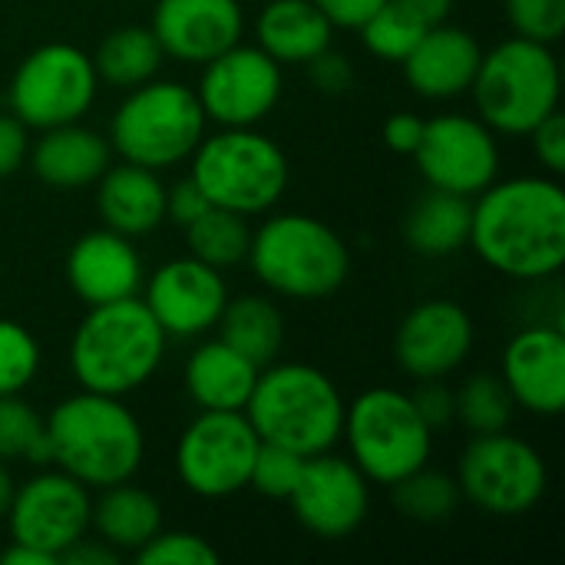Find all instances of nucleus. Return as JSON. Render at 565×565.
Listing matches in <instances>:
<instances>
[{
    "label": "nucleus",
    "instance_id": "f257e3e1",
    "mask_svg": "<svg viewBox=\"0 0 565 565\" xmlns=\"http://www.w3.org/2000/svg\"><path fill=\"white\" fill-rule=\"evenodd\" d=\"M493 271L540 285L565 265V192L556 175H516L490 182L470 215V242Z\"/></svg>",
    "mask_w": 565,
    "mask_h": 565
},
{
    "label": "nucleus",
    "instance_id": "f03ea898",
    "mask_svg": "<svg viewBox=\"0 0 565 565\" xmlns=\"http://www.w3.org/2000/svg\"><path fill=\"white\" fill-rule=\"evenodd\" d=\"M53 463L89 490L126 483L146 457V434L122 397L79 391L46 417Z\"/></svg>",
    "mask_w": 565,
    "mask_h": 565
},
{
    "label": "nucleus",
    "instance_id": "7ed1b4c3",
    "mask_svg": "<svg viewBox=\"0 0 565 565\" xmlns=\"http://www.w3.org/2000/svg\"><path fill=\"white\" fill-rule=\"evenodd\" d=\"M166 331L142 298L86 308L70 341V371L79 391L126 397L146 387L166 358Z\"/></svg>",
    "mask_w": 565,
    "mask_h": 565
},
{
    "label": "nucleus",
    "instance_id": "20e7f679",
    "mask_svg": "<svg viewBox=\"0 0 565 565\" xmlns=\"http://www.w3.org/2000/svg\"><path fill=\"white\" fill-rule=\"evenodd\" d=\"M344 397L338 384L311 364L271 361L258 371L245 417L262 444L318 457L334 450L344 430Z\"/></svg>",
    "mask_w": 565,
    "mask_h": 565
},
{
    "label": "nucleus",
    "instance_id": "39448f33",
    "mask_svg": "<svg viewBox=\"0 0 565 565\" xmlns=\"http://www.w3.org/2000/svg\"><path fill=\"white\" fill-rule=\"evenodd\" d=\"M255 278L278 298L321 301L334 295L351 271L344 238L321 218L281 212L252 232L248 258Z\"/></svg>",
    "mask_w": 565,
    "mask_h": 565
},
{
    "label": "nucleus",
    "instance_id": "423d86ee",
    "mask_svg": "<svg viewBox=\"0 0 565 565\" xmlns=\"http://www.w3.org/2000/svg\"><path fill=\"white\" fill-rule=\"evenodd\" d=\"M477 116L503 136H530L559 109L563 73L553 46L510 36L483 53L473 76Z\"/></svg>",
    "mask_w": 565,
    "mask_h": 565
},
{
    "label": "nucleus",
    "instance_id": "0eeeda50",
    "mask_svg": "<svg viewBox=\"0 0 565 565\" xmlns=\"http://www.w3.org/2000/svg\"><path fill=\"white\" fill-rule=\"evenodd\" d=\"M192 159V182L202 195L245 218L271 212L288 189V159L275 139L255 126L202 136Z\"/></svg>",
    "mask_w": 565,
    "mask_h": 565
},
{
    "label": "nucleus",
    "instance_id": "6e6552de",
    "mask_svg": "<svg viewBox=\"0 0 565 565\" xmlns=\"http://www.w3.org/2000/svg\"><path fill=\"white\" fill-rule=\"evenodd\" d=\"M205 113L192 86L175 79H149L126 89L113 122L109 146L122 162L146 169H172L185 162L205 136Z\"/></svg>",
    "mask_w": 565,
    "mask_h": 565
},
{
    "label": "nucleus",
    "instance_id": "1a4fd4ad",
    "mask_svg": "<svg viewBox=\"0 0 565 565\" xmlns=\"http://www.w3.org/2000/svg\"><path fill=\"white\" fill-rule=\"evenodd\" d=\"M354 467L381 487H394L407 473L430 463L434 430L414 407L411 394L371 387L344 407V430Z\"/></svg>",
    "mask_w": 565,
    "mask_h": 565
},
{
    "label": "nucleus",
    "instance_id": "9d476101",
    "mask_svg": "<svg viewBox=\"0 0 565 565\" xmlns=\"http://www.w3.org/2000/svg\"><path fill=\"white\" fill-rule=\"evenodd\" d=\"M460 497L490 516H523L536 510L550 487V470L543 454L507 430L477 434L457 470Z\"/></svg>",
    "mask_w": 565,
    "mask_h": 565
},
{
    "label": "nucleus",
    "instance_id": "9b49d317",
    "mask_svg": "<svg viewBox=\"0 0 565 565\" xmlns=\"http://www.w3.org/2000/svg\"><path fill=\"white\" fill-rule=\"evenodd\" d=\"M99 76L93 56L73 43H43L30 50L10 76V113L26 129L79 122L96 103Z\"/></svg>",
    "mask_w": 565,
    "mask_h": 565
},
{
    "label": "nucleus",
    "instance_id": "f8f14e48",
    "mask_svg": "<svg viewBox=\"0 0 565 565\" xmlns=\"http://www.w3.org/2000/svg\"><path fill=\"white\" fill-rule=\"evenodd\" d=\"M258 447L245 411H199L179 437L175 473L192 497L228 500L248 487Z\"/></svg>",
    "mask_w": 565,
    "mask_h": 565
},
{
    "label": "nucleus",
    "instance_id": "ddd939ff",
    "mask_svg": "<svg viewBox=\"0 0 565 565\" xmlns=\"http://www.w3.org/2000/svg\"><path fill=\"white\" fill-rule=\"evenodd\" d=\"M281 63H275L258 43H235L225 53L202 63L195 86L199 106L218 129L258 126L281 99Z\"/></svg>",
    "mask_w": 565,
    "mask_h": 565
},
{
    "label": "nucleus",
    "instance_id": "4468645a",
    "mask_svg": "<svg viewBox=\"0 0 565 565\" xmlns=\"http://www.w3.org/2000/svg\"><path fill=\"white\" fill-rule=\"evenodd\" d=\"M414 159L430 189L467 199L480 195L500 175L497 132L480 116L467 113H444L427 119Z\"/></svg>",
    "mask_w": 565,
    "mask_h": 565
},
{
    "label": "nucleus",
    "instance_id": "2eb2a0df",
    "mask_svg": "<svg viewBox=\"0 0 565 565\" xmlns=\"http://www.w3.org/2000/svg\"><path fill=\"white\" fill-rule=\"evenodd\" d=\"M7 523L13 543L36 546L60 559L76 540L89 536V487H83L63 470H43L13 490Z\"/></svg>",
    "mask_w": 565,
    "mask_h": 565
},
{
    "label": "nucleus",
    "instance_id": "dca6fc26",
    "mask_svg": "<svg viewBox=\"0 0 565 565\" xmlns=\"http://www.w3.org/2000/svg\"><path fill=\"white\" fill-rule=\"evenodd\" d=\"M288 507L308 533L321 540H344L358 533L371 513V480L354 467V460L328 450L305 460Z\"/></svg>",
    "mask_w": 565,
    "mask_h": 565
},
{
    "label": "nucleus",
    "instance_id": "f3484780",
    "mask_svg": "<svg viewBox=\"0 0 565 565\" xmlns=\"http://www.w3.org/2000/svg\"><path fill=\"white\" fill-rule=\"evenodd\" d=\"M225 301L228 285L222 271L192 255L159 265L142 295V305L159 321L166 338H202L215 331Z\"/></svg>",
    "mask_w": 565,
    "mask_h": 565
},
{
    "label": "nucleus",
    "instance_id": "a211bd4d",
    "mask_svg": "<svg viewBox=\"0 0 565 565\" xmlns=\"http://www.w3.org/2000/svg\"><path fill=\"white\" fill-rule=\"evenodd\" d=\"M473 351V321L467 308L447 298L420 301L404 315L394 334V361L414 381H444Z\"/></svg>",
    "mask_w": 565,
    "mask_h": 565
},
{
    "label": "nucleus",
    "instance_id": "6ab92c4d",
    "mask_svg": "<svg viewBox=\"0 0 565 565\" xmlns=\"http://www.w3.org/2000/svg\"><path fill=\"white\" fill-rule=\"evenodd\" d=\"M500 377L516 407L536 417H559L565 411L563 324L533 321L516 331L503 348Z\"/></svg>",
    "mask_w": 565,
    "mask_h": 565
},
{
    "label": "nucleus",
    "instance_id": "aec40b11",
    "mask_svg": "<svg viewBox=\"0 0 565 565\" xmlns=\"http://www.w3.org/2000/svg\"><path fill=\"white\" fill-rule=\"evenodd\" d=\"M149 30L166 56L202 66L245 36V10L238 0H156Z\"/></svg>",
    "mask_w": 565,
    "mask_h": 565
},
{
    "label": "nucleus",
    "instance_id": "412c9836",
    "mask_svg": "<svg viewBox=\"0 0 565 565\" xmlns=\"http://www.w3.org/2000/svg\"><path fill=\"white\" fill-rule=\"evenodd\" d=\"M66 281L86 308L136 298L142 288V258L132 238L103 225L73 242L66 255Z\"/></svg>",
    "mask_w": 565,
    "mask_h": 565
},
{
    "label": "nucleus",
    "instance_id": "4be33fe9",
    "mask_svg": "<svg viewBox=\"0 0 565 565\" xmlns=\"http://www.w3.org/2000/svg\"><path fill=\"white\" fill-rule=\"evenodd\" d=\"M480 60V40L470 30L444 20L417 40V46L401 60V66L417 96L457 99L460 93H470Z\"/></svg>",
    "mask_w": 565,
    "mask_h": 565
},
{
    "label": "nucleus",
    "instance_id": "5701e85b",
    "mask_svg": "<svg viewBox=\"0 0 565 565\" xmlns=\"http://www.w3.org/2000/svg\"><path fill=\"white\" fill-rule=\"evenodd\" d=\"M96 209L106 228L139 238L166 222V182L156 169L119 162L96 179Z\"/></svg>",
    "mask_w": 565,
    "mask_h": 565
},
{
    "label": "nucleus",
    "instance_id": "b1692460",
    "mask_svg": "<svg viewBox=\"0 0 565 565\" xmlns=\"http://www.w3.org/2000/svg\"><path fill=\"white\" fill-rule=\"evenodd\" d=\"M26 162L36 179L53 189H86L109 169L113 146L106 136L79 122H63L53 129H40V139L30 142Z\"/></svg>",
    "mask_w": 565,
    "mask_h": 565
},
{
    "label": "nucleus",
    "instance_id": "393cba45",
    "mask_svg": "<svg viewBox=\"0 0 565 565\" xmlns=\"http://www.w3.org/2000/svg\"><path fill=\"white\" fill-rule=\"evenodd\" d=\"M258 371H262L258 364H252L245 354H238L222 338H215V341H202L185 358L182 384L199 411H245Z\"/></svg>",
    "mask_w": 565,
    "mask_h": 565
},
{
    "label": "nucleus",
    "instance_id": "a878e982",
    "mask_svg": "<svg viewBox=\"0 0 565 565\" xmlns=\"http://www.w3.org/2000/svg\"><path fill=\"white\" fill-rule=\"evenodd\" d=\"M334 26L315 0H268L255 20L258 46L281 66H301L331 46Z\"/></svg>",
    "mask_w": 565,
    "mask_h": 565
},
{
    "label": "nucleus",
    "instance_id": "bb28decb",
    "mask_svg": "<svg viewBox=\"0 0 565 565\" xmlns=\"http://www.w3.org/2000/svg\"><path fill=\"white\" fill-rule=\"evenodd\" d=\"M470 215L473 199L427 185L404 218V238L424 258H450L470 242Z\"/></svg>",
    "mask_w": 565,
    "mask_h": 565
},
{
    "label": "nucleus",
    "instance_id": "cd10ccee",
    "mask_svg": "<svg viewBox=\"0 0 565 565\" xmlns=\"http://www.w3.org/2000/svg\"><path fill=\"white\" fill-rule=\"evenodd\" d=\"M99 493L103 497L93 503V523L89 526L116 553H136L162 530L159 500L149 490L132 487V480L106 487Z\"/></svg>",
    "mask_w": 565,
    "mask_h": 565
},
{
    "label": "nucleus",
    "instance_id": "c85d7f7f",
    "mask_svg": "<svg viewBox=\"0 0 565 565\" xmlns=\"http://www.w3.org/2000/svg\"><path fill=\"white\" fill-rule=\"evenodd\" d=\"M215 328L228 348H235L258 367L278 361L281 344H285V318H281V308L275 305V298H268V295L228 298Z\"/></svg>",
    "mask_w": 565,
    "mask_h": 565
},
{
    "label": "nucleus",
    "instance_id": "c756f323",
    "mask_svg": "<svg viewBox=\"0 0 565 565\" xmlns=\"http://www.w3.org/2000/svg\"><path fill=\"white\" fill-rule=\"evenodd\" d=\"M162 60H166V53H162L156 33L149 26L129 23V26H119L103 36V43L93 56V66H96L99 83H106L113 89H136V86L156 79Z\"/></svg>",
    "mask_w": 565,
    "mask_h": 565
},
{
    "label": "nucleus",
    "instance_id": "7c9ffc66",
    "mask_svg": "<svg viewBox=\"0 0 565 565\" xmlns=\"http://www.w3.org/2000/svg\"><path fill=\"white\" fill-rule=\"evenodd\" d=\"M185 245H189L192 258L225 271V268H235L248 258L252 225L238 212L209 205L195 222L185 225Z\"/></svg>",
    "mask_w": 565,
    "mask_h": 565
},
{
    "label": "nucleus",
    "instance_id": "2f4dec72",
    "mask_svg": "<svg viewBox=\"0 0 565 565\" xmlns=\"http://www.w3.org/2000/svg\"><path fill=\"white\" fill-rule=\"evenodd\" d=\"M391 490H394L397 513L414 520V523H424V526L447 523L457 513L460 500H463L460 487H457V477H450L444 470H430V467H420V470L407 473Z\"/></svg>",
    "mask_w": 565,
    "mask_h": 565
},
{
    "label": "nucleus",
    "instance_id": "473e14b6",
    "mask_svg": "<svg viewBox=\"0 0 565 565\" xmlns=\"http://www.w3.org/2000/svg\"><path fill=\"white\" fill-rule=\"evenodd\" d=\"M0 460H20L30 467L53 463L46 417H40L20 394L0 397Z\"/></svg>",
    "mask_w": 565,
    "mask_h": 565
},
{
    "label": "nucleus",
    "instance_id": "72a5a7b5",
    "mask_svg": "<svg viewBox=\"0 0 565 565\" xmlns=\"http://www.w3.org/2000/svg\"><path fill=\"white\" fill-rule=\"evenodd\" d=\"M454 397H457V417H460V424L473 437L477 434L507 430L510 420H513V411H516L503 377L500 374H487V371L470 374Z\"/></svg>",
    "mask_w": 565,
    "mask_h": 565
},
{
    "label": "nucleus",
    "instance_id": "f704fd0d",
    "mask_svg": "<svg viewBox=\"0 0 565 565\" xmlns=\"http://www.w3.org/2000/svg\"><path fill=\"white\" fill-rule=\"evenodd\" d=\"M361 40L364 46L381 56V60H391V63H401L414 46L417 40L430 30L424 20H417L407 7H401L397 0H384L361 26Z\"/></svg>",
    "mask_w": 565,
    "mask_h": 565
},
{
    "label": "nucleus",
    "instance_id": "c9c22d12",
    "mask_svg": "<svg viewBox=\"0 0 565 565\" xmlns=\"http://www.w3.org/2000/svg\"><path fill=\"white\" fill-rule=\"evenodd\" d=\"M40 371V344L20 321L0 318V397L23 394Z\"/></svg>",
    "mask_w": 565,
    "mask_h": 565
},
{
    "label": "nucleus",
    "instance_id": "e433bc0d",
    "mask_svg": "<svg viewBox=\"0 0 565 565\" xmlns=\"http://www.w3.org/2000/svg\"><path fill=\"white\" fill-rule=\"evenodd\" d=\"M305 460L308 457H301L295 450L275 447V444H262L258 454H255V463H252L248 487L255 493H262L265 500H285L288 503V497L298 487V477L305 470Z\"/></svg>",
    "mask_w": 565,
    "mask_h": 565
},
{
    "label": "nucleus",
    "instance_id": "4c0bfd02",
    "mask_svg": "<svg viewBox=\"0 0 565 565\" xmlns=\"http://www.w3.org/2000/svg\"><path fill=\"white\" fill-rule=\"evenodd\" d=\"M136 563L139 565H215L218 563V550L199 536V533H185V530H159L142 550H136Z\"/></svg>",
    "mask_w": 565,
    "mask_h": 565
},
{
    "label": "nucleus",
    "instance_id": "58836bf2",
    "mask_svg": "<svg viewBox=\"0 0 565 565\" xmlns=\"http://www.w3.org/2000/svg\"><path fill=\"white\" fill-rule=\"evenodd\" d=\"M516 36L553 46L565 33V0H503Z\"/></svg>",
    "mask_w": 565,
    "mask_h": 565
},
{
    "label": "nucleus",
    "instance_id": "ea45409f",
    "mask_svg": "<svg viewBox=\"0 0 565 565\" xmlns=\"http://www.w3.org/2000/svg\"><path fill=\"white\" fill-rule=\"evenodd\" d=\"M530 139H533V156L540 159V166L550 172V175H563L565 172V116L556 109V113H550L533 132H530Z\"/></svg>",
    "mask_w": 565,
    "mask_h": 565
},
{
    "label": "nucleus",
    "instance_id": "a19ab883",
    "mask_svg": "<svg viewBox=\"0 0 565 565\" xmlns=\"http://www.w3.org/2000/svg\"><path fill=\"white\" fill-rule=\"evenodd\" d=\"M308 76L315 83V89L328 93V96H338L344 89H351L354 83V66L344 53H338L334 46H324L318 56H311L308 63Z\"/></svg>",
    "mask_w": 565,
    "mask_h": 565
},
{
    "label": "nucleus",
    "instance_id": "79ce46f5",
    "mask_svg": "<svg viewBox=\"0 0 565 565\" xmlns=\"http://www.w3.org/2000/svg\"><path fill=\"white\" fill-rule=\"evenodd\" d=\"M411 401L434 434L457 420V397L444 381H420V387L411 394Z\"/></svg>",
    "mask_w": 565,
    "mask_h": 565
},
{
    "label": "nucleus",
    "instance_id": "37998d69",
    "mask_svg": "<svg viewBox=\"0 0 565 565\" xmlns=\"http://www.w3.org/2000/svg\"><path fill=\"white\" fill-rule=\"evenodd\" d=\"M30 156V129L13 116H0V179H10L23 169Z\"/></svg>",
    "mask_w": 565,
    "mask_h": 565
},
{
    "label": "nucleus",
    "instance_id": "c03bdc74",
    "mask_svg": "<svg viewBox=\"0 0 565 565\" xmlns=\"http://www.w3.org/2000/svg\"><path fill=\"white\" fill-rule=\"evenodd\" d=\"M212 202L202 195V189L192 182V179H182V182H175L172 189H166V218H172L175 225H189V222H195L205 209H209Z\"/></svg>",
    "mask_w": 565,
    "mask_h": 565
},
{
    "label": "nucleus",
    "instance_id": "a18cd8bd",
    "mask_svg": "<svg viewBox=\"0 0 565 565\" xmlns=\"http://www.w3.org/2000/svg\"><path fill=\"white\" fill-rule=\"evenodd\" d=\"M424 122L420 116L414 113H394L387 122H384V142L397 152V156H414V149L420 146V136H424Z\"/></svg>",
    "mask_w": 565,
    "mask_h": 565
},
{
    "label": "nucleus",
    "instance_id": "49530a36",
    "mask_svg": "<svg viewBox=\"0 0 565 565\" xmlns=\"http://www.w3.org/2000/svg\"><path fill=\"white\" fill-rule=\"evenodd\" d=\"M318 10L328 17L331 26H344V30H358L384 0H315Z\"/></svg>",
    "mask_w": 565,
    "mask_h": 565
},
{
    "label": "nucleus",
    "instance_id": "de8ad7c7",
    "mask_svg": "<svg viewBox=\"0 0 565 565\" xmlns=\"http://www.w3.org/2000/svg\"><path fill=\"white\" fill-rule=\"evenodd\" d=\"M119 563V553L113 546H106L103 540H76L63 556L60 565H116Z\"/></svg>",
    "mask_w": 565,
    "mask_h": 565
},
{
    "label": "nucleus",
    "instance_id": "09e8293b",
    "mask_svg": "<svg viewBox=\"0 0 565 565\" xmlns=\"http://www.w3.org/2000/svg\"><path fill=\"white\" fill-rule=\"evenodd\" d=\"M401 7H407L417 20H424L427 26H437L450 17L457 0H397Z\"/></svg>",
    "mask_w": 565,
    "mask_h": 565
},
{
    "label": "nucleus",
    "instance_id": "8fccbe9b",
    "mask_svg": "<svg viewBox=\"0 0 565 565\" xmlns=\"http://www.w3.org/2000/svg\"><path fill=\"white\" fill-rule=\"evenodd\" d=\"M0 565H60L56 556L36 550V546H26V543H10L3 553H0Z\"/></svg>",
    "mask_w": 565,
    "mask_h": 565
},
{
    "label": "nucleus",
    "instance_id": "3c124183",
    "mask_svg": "<svg viewBox=\"0 0 565 565\" xmlns=\"http://www.w3.org/2000/svg\"><path fill=\"white\" fill-rule=\"evenodd\" d=\"M13 490H17L13 473H10V467L0 460V523L7 520V510H10V503H13Z\"/></svg>",
    "mask_w": 565,
    "mask_h": 565
}]
</instances>
